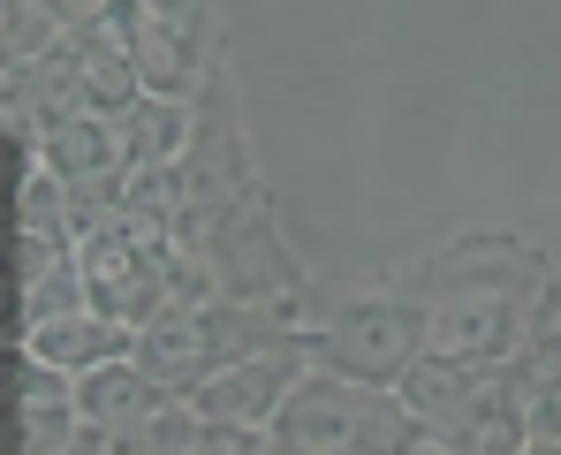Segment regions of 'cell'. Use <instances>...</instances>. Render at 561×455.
Wrapping results in <instances>:
<instances>
[{"label":"cell","instance_id":"9","mask_svg":"<svg viewBox=\"0 0 561 455\" xmlns=\"http://www.w3.org/2000/svg\"><path fill=\"white\" fill-rule=\"evenodd\" d=\"M38 168L61 175L69 190H84V182H99V175H122V168H129V160H122V122H106V114H61V122H46Z\"/></svg>","mask_w":561,"mask_h":455},{"label":"cell","instance_id":"10","mask_svg":"<svg viewBox=\"0 0 561 455\" xmlns=\"http://www.w3.org/2000/svg\"><path fill=\"white\" fill-rule=\"evenodd\" d=\"M175 395L145 372L137 357L122 364H99V372H84L77 379V410H84V425H106V433H137L145 418H160Z\"/></svg>","mask_w":561,"mask_h":455},{"label":"cell","instance_id":"5","mask_svg":"<svg viewBox=\"0 0 561 455\" xmlns=\"http://www.w3.org/2000/svg\"><path fill=\"white\" fill-rule=\"evenodd\" d=\"M296 379H304V350H266V357H243V364H228L220 379H205L190 402L213 425H274Z\"/></svg>","mask_w":561,"mask_h":455},{"label":"cell","instance_id":"15","mask_svg":"<svg viewBox=\"0 0 561 455\" xmlns=\"http://www.w3.org/2000/svg\"><path fill=\"white\" fill-rule=\"evenodd\" d=\"M190 455H280L274 448V433L266 425H197V441H190Z\"/></svg>","mask_w":561,"mask_h":455},{"label":"cell","instance_id":"12","mask_svg":"<svg viewBox=\"0 0 561 455\" xmlns=\"http://www.w3.org/2000/svg\"><path fill=\"white\" fill-rule=\"evenodd\" d=\"M61 61H69V84H77V99H84V114H106V122H122L137 99H145V84H137V61L129 54H114V46H92V38H61Z\"/></svg>","mask_w":561,"mask_h":455},{"label":"cell","instance_id":"13","mask_svg":"<svg viewBox=\"0 0 561 455\" xmlns=\"http://www.w3.org/2000/svg\"><path fill=\"white\" fill-rule=\"evenodd\" d=\"M122 160H129V175L190 160V106L183 99H137L122 114Z\"/></svg>","mask_w":561,"mask_h":455},{"label":"cell","instance_id":"11","mask_svg":"<svg viewBox=\"0 0 561 455\" xmlns=\"http://www.w3.org/2000/svg\"><path fill=\"white\" fill-rule=\"evenodd\" d=\"M15 410H23V455H69V441L84 433L77 379H69V372H54V364H38V357H23Z\"/></svg>","mask_w":561,"mask_h":455},{"label":"cell","instance_id":"14","mask_svg":"<svg viewBox=\"0 0 561 455\" xmlns=\"http://www.w3.org/2000/svg\"><path fill=\"white\" fill-rule=\"evenodd\" d=\"M129 61H137L145 99H190V84H197V46L183 38V23H152V15H145Z\"/></svg>","mask_w":561,"mask_h":455},{"label":"cell","instance_id":"1","mask_svg":"<svg viewBox=\"0 0 561 455\" xmlns=\"http://www.w3.org/2000/svg\"><path fill=\"white\" fill-rule=\"evenodd\" d=\"M280 455H417L425 425L394 387H365L342 372H304L266 425Z\"/></svg>","mask_w":561,"mask_h":455},{"label":"cell","instance_id":"8","mask_svg":"<svg viewBox=\"0 0 561 455\" xmlns=\"http://www.w3.org/2000/svg\"><path fill=\"white\" fill-rule=\"evenodd\" d=\"M485 364H463V357H425L410 364L402 379H394V395L417 410V425H425V441H440V433H456L470 410H478V395H485Z\"/></svg>","mask_w":561,"mask_h":455},{"label":"cell","instance_id":"4","mask_svg":"<svg viewBox=\"0 0 561 455\" xmlns=\"http://www.w3.org/2000/svg\"><path fill=\"white\" fill-rule=\"evenodd\" d=\"M425 350L433 357H463V364H516L524 350V288H440L425 304Z\"/></svg>","mask_w":561,"mask_h":455},{"label":"cell","instance_id":"17","mask_svg":"<svg viewBox=\"0 0 561 455\" xmlns=\"http://www.w3.org/2000/svg\"><path fill=\"white\" fill-rule=\"evenodd\" d=\"M137 8H145L152 23H183V8H190V0H137Z\"/></svg>","mask_w":561,"mask_h":455},{"label":"cell","instance_id":"7","mask_svg":"<svg viewBox=\"0 0 561 455\" xmlns=\"http://www.w3.org/2000/svg\"><path fill=\"white\" fill-rule=\"evenodd\" d=\"M129 350H137V334H129L122 319L92 311V304H77V311H61V319H46V327L23 334V357L54 364V372H69V379H84L99 364H122Z\"/></svg>","mask_w":561,"mask_h":455},{"label":"cell","instance_id":"3","mask_svg":"<svg viewBox=\"0 0 561 455\" xmlns=\"http://www.w3.org/2000/svg\"><path fill=\"white\" fill-rule=\"evenodd\" d=\"M319 372L365 379V387H394L410 364L425 357V304H387V296H357L319 327Z\"/></svg>","mask_w":561,"mask_h":455},{"label":"cell","instance_id":"16","mask_svg":"<svg viewBox=\"0 0 561 455\" xmlns=\"http://www.w3.org/2000/svg\"><path fill=\"white\" fill-rule=\"evenodd\" d=\"M46 8H54V23H61V31H84L92 15H106V8H114V0H46Z\"/></svg>","mask_w":561,"mask_h":455},{"label":"cell","instance_id":"6","mask_svg":"<svg viewBox=\"0 0 561 455\" xmlns=\"http://www.w3.org/2000/svg\"><path fill=\"white\" fill-rule=\"evenodd\" d=\"M197 259L213 273V288L220 296H236V304H266L288 288V259H280V243L259 228V220H213L205 236H197Z\"/></svg>","mask_w":561,"mask_h":455},{"label":"cell","instance_id":"2","mask_svg":"<svg viewBox=\"0 0 561 455\" xmlns=\"http://www.w3.org/2000/svg\"><path fill=\"white\" fill-rule=\"evenodd\" d=\"M266 350H288L274 334V319H266V304H175V311H160L152 327H137V350L129 357L145 364L168 395H197L205 379H220L228 364L243 357H266Z\"/></svg>","mask_w":561,"mask_h":455}]
</instances>
